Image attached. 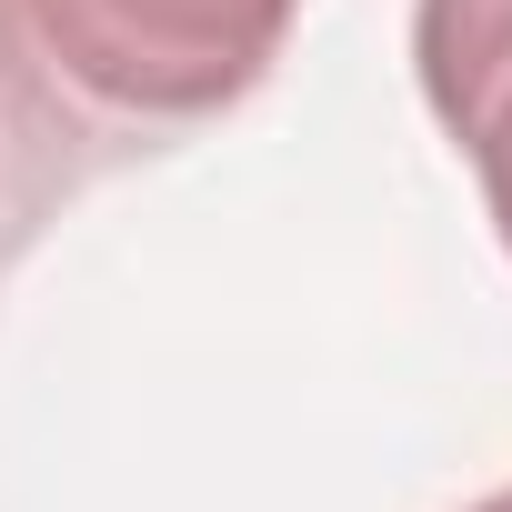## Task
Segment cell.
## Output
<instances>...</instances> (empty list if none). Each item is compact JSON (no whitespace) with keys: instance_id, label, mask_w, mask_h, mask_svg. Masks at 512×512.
<instances>
[{"instance_id":"1","label":"cell","mask_w":512,"mask_h":512,"mask_svg":"<svg viewBox=\"0 0 512 512\" xmlns=\"http://www.w3.org/2000/svg\"><path fill=\"white\" fill-rule=\"evenodd\" d=\"M11 21L111 131H191L262 91L302 0H11Z\"/></svg>"},{"instance_id":"2","label":"cell","mask_w":512,"mask_h":512,"mask_svg":"<svg viewBox=\"0 0 512 512\" xmlns=\"http://www.w3.org/2000/svg\"><path fill=\"white\" fill-rule=\"evenodd\" d=\"M111 151H121V131L51 81V61L31 51V31L11 21V0H0V282H11L21 251L101 181Z\"/></svg>"},{"instance_id":"3","label":"cell","mask_w":512,"mask_h":512,"mask_svg":"<svg viewBox=\"0 0 512 512\" xmlns=\"http://www.w3.org/2000/svg\"><path fill=\"white\" fill-rule=\"evenodd\" d=\"M512 71V0H412V81L442 141L472 121V101Z\"/></svg>"},{"instance_id":"4","label":"cell","mask_w":512,"mask_h":512,"mask_svg":"<svg viewBox=\"0 0 512 512\" xmlns=\"http://www.w3.org/2000/svg\"><path fill=\"white\" fill-rule=\"evenodd\" d=\"M452 141L472 151V171H482V211H492V231H502V251H512V71L472 101V121H462Z\"/></svg>"},{"instance_id":"5","label":"cell","mask_w":512,"mask_h":512,"mask_svg":"<svg viewBox=\"0 0 512 512\" xmlns=\"http://www.w3.org/2000/svg\"><path fill=\"white\" fill-rule=\"evenodd\" d=\"M472 512H512V492H482V502H472Z\"/></svg>"}]
</instances>
